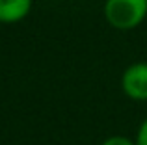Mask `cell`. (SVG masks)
Returning <instances> with one entry per match:
<instances>
[{"instance_id":"4","label":"cell","mask_w":147,"mask_h":145,"mask_svg":"<svg viewBox=\"0 0 147 145\" xmlns=\"http://www.w3.org/2000/svg\"><path fill=\"white\" fill-rule=\"evenodd\" d=\"M100 145H136V142L132 138H129V136L115 134V136H108Z\"/></svg>"},{"instance_id":"2","label":"cell","mask_w":147,"mask_h":145,"mask_svg":"<svg viewBox=\"0 0 147 145\" xmlns=\"http://www.w3.org/2000/svg\"><path fill=\"white\" fill-rule=\"evenodd\" d=\"M121 89L130 101H147V62H134L121 72Z\"/></svg>"},{"instance_id":"5","label":"cell","mask_w":147,"mask_h":145,"mask_svg":"<svg viewBox=\"0 0 147 145\" xmlns=\"http://www.w3.org/2000/svg\"><path fill=\"white\" fill-rule=\"evenodd\" d=\"M134 142H136V145H147V117H144V121L138 127Z\"/></svg>"},{"instance_id":"3","label":"cell","mask_w":147,"mask_h":145,"mask_svg":"<svg viewBox=\"0 0 147 145\" xmlns=\"http://www.w3.org/2000/svg\"><path fill=\"white\" fill-rule=\"evenodd\" d=\"M34 7V0H0V22L15 24L24 21Z\"/></svg>"},{"instance_id":"1","label":"cell","mask_w":147,"mask_h":145,"mask_svg":"<svg viewBox=\"0 0 147 145\" xmlns=\"http://www.w3.org/2000/svg\"><path fill=\"white\" fill-rule=\"evenodd\" d=\"M104 19L112 28L130 32L147 19V0H104Z\"/></svg>"}]
</instances>
